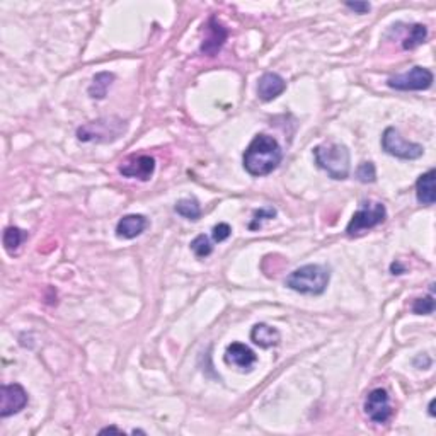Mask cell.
I'll use <instances>...</instances> for the list:
<instances>
[{
  "mask_svg": "<svg viewBox=\"0 0 436 436\" xmlns=\"http://www.w3.org/2000/svg\"><path fill=\"white\" fill-rule=\"evenodd\" d=\"M232 234V228L228 224H218L213 227V240L215 242H224V240H227L228 237H230Z\"/></svg>",
  "mask_w": 436,
  "mask_h": 436,
  "instance_id": "d4e9b609",
  "label": "cell"
},
{
  "mask_svg": "<svg viewBox=\"0 0 436 436\" xmlns=\"http://www.w3.org/2000/svg\"><path fill=\"white\" fill-rule=\"evenodd\" d=\"M26 239H28V232H24L19 227H7L6 230H3V247H6L7 253L10 254H12Z\"/></svg>",
  "mask_w": 436,
  "mask_h": 436,
  "instance_id": "ffe728a7",
  "label": "cell"
},
{
  "mask_svg": "<svg viewBox=\"0 0 436 436\" xmlns=\"http://www.w3.org/2000/svg\"><path fill=\"white\" fill-rule=\"evenodd\" d=\"M387 85L396 91H426L433 85V74L424 67H414L409 72L390 77Z\"/></svg>",
  "mask_w": 436,
  "mask_h": 436,
  "instance_id": "52a82bcc",
  "label": "cell"
},
{
  "mask_svg": "<svg viewBox=\"0 0 436 436\" xmlns=\"http://www.w3.org/2000/svg\"><path fill=\"white\" fill-rule=\"evenodd\" d=\"M126 131V121L116 116L99 118L89 121L77 130V138L81 142H96V144H108L115 142Z\"/></svg>",
  "mask_w": 436,
  "mask_h": 436,
  "instance_id": "277c9868",
  "label": "cell"
},
{
  "mask_svg": "<svg viewBox=\"0 0 436 436\" xmlns=\"http://www.w3.org/2000/svg\"><path fill=\"white\" fill-rule=\"evenodd\" d=\"M156 171V159L150 156H131L119 165V172L125 178H135L140 181H149Z\"/></svg>",
  "mask_w": 436,
  "mask_h": 436,
  "instance_id": "8fae6325",
  "label": "cell"
},
{
  "mask_svg": "<svg viewBox=\"0 0 436 436\" xmlns=\"http://www.w3.org/2000/svg\"><path fill=\"white\" fill-rule=\"evenodd\" d=\"M285 89H287V82L280 74L268 72L262 75L258 82V96L265 103L276 99L278 96L285 92Z\"/></svg>",
  "mask_w": 436,
  "mask_h": 436,
  "instance_id": "7c38bea8",
  "label": "cell"
},
{
  "mask_svg": "<svg viewBox=\"0 0 436 436\" xmlns=\"http://www.w3.org/2000/svg\"><path fill=\"white\" fill-rule=\"evenodd\" d=\"M356 179L363 184H371L377 181V169L374 162H362L356 169Z\"/></svg>",
  "mask_w": 436,
  "mask_h": 436,
  "instance_id": "7402d4cb",
  "label": "cell"
},
{
  "mask_svg": "<svg viewBox=\"0 0 436 436\" xmlns=\"http://www.w3.org/2000/svg\"><path fill=\"white\" fill-rule=\"evenodd\" d=\"M101 433H121V430H118V428H115V426H109V428H104V430H101Z\"/></svg>",
  "mask_w": 436,
  "mask_h": 436,
  "instance_id": "83f0119b",
  "label": "cell"
},
{
  "mask_svg": "<svg viewBox=\"0 0 436 436\" xmlns=\"http://www.w3.org/2000/svg\"><path fill=\"white\" fill-rule=\"evenodd\" d=\"M426 36H428L426 26L423 24L409 26V35L404 37V41H402V48H404V50H414V48H418L419 44H423L424 41H426Z\"/></svg>",
  "mask_w": 436,
  "mask_h": 436,
  "instance_id": "d6986e66",
  "label": "cell"
},
{
  "mask_svg": "<svg viewBox=\"0 0 436 436\" xmlns=\"http://www.w3.org/2000/svg\"><path fill=\"white\" fill-rule=\"evenodd\" d=\"M314 159L319 169L327 172V176L336 181H343L349 176L351 157L346 145L322 144L314 149Z\"/></svg>",
  "mask_w": 436,
  "mask_h": 436,
  "instance_id": "3957f363",
  "label": "cell"
},
{
  "mask_svg": "<svg viewBox=\"0 0 436 436\" xmlns=\"http://www.w3.org/2000/svg\"><path fill=\"white\" fill-rule=\"evenodd\" d=\"M385 218V205H382L380 201H364L362 208L349 220L348 227H346V234H348V237H360L367 230H371L377 225L383 224Z\"/></svg>",
  "mask_w": 436,
  "mask_h": 436,
  "instance_id": "5b68a950",
  "label": "cell"
},
{
  "mask_svg": "<svg viewBox=\"0 0 436 436\" xmlns=\"http://www.w3.org/2000/svg\"><path fill=\"white\" fill-rule=\"evenodd\" d=\"M28 404V392L24 387L19 383H10V385H2L0 389V416L9 418V416L17 414Z\"/></svg>",
  "mask_w": 436,
  "mask_h": 436,
  "instance_id": "ba28073f",
  "label": "cell"
},
{
  "mask_svg": "<svg viewBox=\"0 0 436 436\" xmlns=\"http://www.w3.org/2000/svg\"><path fill=\"white\" fill-rule=\"evenodd\" d=\"M227 37L228 29L215 16H212L205 24V37H203L200 51L206 56H217Z\"/></svg>",
  "mask_w": 436,
  "mask_h": 436,
  "instance_id": "30bf717a",
  "label": "cell"
},
{
  "mask_svg": "<svg viewBox=\"0 0 436 436\" xmlns=\"http://www.w3.org/2000/svg\"><path fill=\"white\" fill-rule=\"evenodd\" d=\"M364 412L374 423L383 424L392 416V408H390V397L385 389H375L368 394L364 401Z\"/></svg>",
  "mask_w": 436,
  "mask_h": 436,
  "instance_id": "9c48e42d",
  "label": "cell"
},
{
  "mask_svg": "<svg viewBox=\"0 0 436 436\" xmlns=\"http://www.w3.org/2000/svg\"><path fill=\"white\" fill-rule=\"evenodd\" d=\"M224 360L227 364H234L240 370H251V367L255 363V355L253 349L247 348L246 344L232 343L225 349Z\"/></svg>",
  "mask_w": 436,
  "mask_h": 436,
  "instance_id": "4fadbf2b",
  "label": "cell"
},
{
  "mask_svg": "<svg viewBox=\"0 0 436 436\" xmlns=\"http://www.w3.org/2000/svg\"><path fill=\"white\" fill-rule=\"evenodd\" d=\"M112 81H115V75L112 74L109 72L96 74L92 78L91 87H89V96H91L92 99H104L108 94L109 85L112 84Z\"/></svg>",
  "mask_w": 436,
  "mask_h": 436,
  "instance_id": "e0dca14e",
  "label": "cell"
},
{
  "mask_svg": "<svg viewBox=\"0 0 436 436\" xmlns=\"http://www.w3.org/2000/svg\"><path fill=\"white\" fill-rule=\"evenodd\" d=\"M433 405H435V399H433V401H431V402H430V414H431V416H435V411H433Z\"/></svg>",
  "mask_w": 436,
  "mask_h": 436,
  "instance_id": "f1b7e54d",
  "label": "cell"
},
{
  "mask_svg": "<svg viewBox=\"0 0 436 436\" xmlns=\"http://www.w3.org/2000/svg\"><path fill=\"white\" fill-rule=\"evenodd\" d=\"M149 221L144 215H126L116 225V235L119 239H135L145 230Z\"/></svg>",
  "mask_w": 436,
  "mask_h": 436,
  "instance_id": "5bb4252c",
  "label": "cell"
},
{
  "mask_svg": "<svg viewBox=\"0 0 436 436\" xmlns=\"http://www.w3.org/2000/svg\"><path fill=\"white\" fill-rule=\"evenodd\" d=\"M191 251H193L196 258L203 259V258H208V255L213 253V246H212V242H210L208 237H206L205 234H201V235H198L193 242H191Z\"/></svg>",
  "mask_w": 436,
  "mask_h": 436,
  "instance_id": "44dd1931",
  "label": "cell"
},
{
  "mask_svg": "<svg viewBox=\"0 0 436 436\" xmlns=\"http://www.w3.org/2000/svg\"><path fill=\"white\" fill-rule=\"evenodd\" d=\"M174 210L178 215L187 218V220L194 221V220H200V217H201V206L196 198H183V200H179L178 203H176Z\"/></svg>",
  "mask_w": 436,
  "mask_h": 436,
  "instance_id": "ac0fdd59",
  "label": "cell"
},
{
  "mask_svg": "<svg viewBox=\"0 0 436 436\" xmlns=\"http://www.w3.org/2000/svg\"><path fill=\"white\" fill-rule=\"evenodd\" d=\"M330 273L324 265H305L288 274L285 285L303 295H322L329 285Z\"/></svg>",
  "mask_w": 436,
  "mask_h": 436,
  "instance_id": "7a4b0ae2",
  "label": "cell"
},
{
  "mask_svg": "<svg viewBox=\"0 0 436 436\" xmlns=\"http://www.w3.org/2000/svg\"><path fill=\"white\" fill-rule=\"evenodd\" d=\"M390 271H392V274H402L405 273V268H402L399 262H394V265L390 266Z\"/></svg>",
  "mask_w": 436,
  "mask_h": 436,
  "instance_id": "4316f807",
  "label": "cell"
},
{
  "mask_svg": "<svg viewBox=\"0 0 436 436\" xmlns=\"http://www.w3.org/2000/svg\"><path fill=\"white\" fill-rule=\"evenodd\" d=\"M346 7L358 14H367L370 10V3L368 2H346Z\"/></svg>",
  "mask_w": 436,
  "mask_h": 436,
  "instance_id": "484cf974",
  "label": "cell"
},
{
  "mask_svg": "<svg viewBox=\"0 0 436 436\" xmlns=\"http://www.w3.org/2000/svg\"><path fill=\"white\" fill-rule=\"evenodd\" d=\"M382 149L385 150L389 156L397 157L402 160H416L423 157L424 149L423 145L414 144V142H408L401 137L399 130L394 126H389L382 135Z\"/></svg>",
  "mask_w": 436,
  "mask_h": 436,
  "instance_id": "8992f818",
  "label": "cell"
},
{
  "mask_svg": "<svg viewBox=\"0 0 436 436\" xmlns=\"http://www.w3.org/2000/svg\"><path fill=\"white\" fill-rule=\"evenodd\" d=\"M274 217H276V210L274 208L258 210V212H254V218H253V221L249 224V228L251 230H258V228H261L262 221L269 220V218H274Z\"/></svg>",
  "mask_w": 436,
  "mask_h": 436,
  "instance_id": "cb8c5ba5",
  "label": "cell"
},
{
  "mask_svg": "<svg viewBox=\"0 0 436 436\" xmlns=\"http://www.w3.org/2000/svg\"><path fill=\"white\" fill-rule=\"evenodd\" d=\"M251 339H253V343L255 346H259V348L268 349L280 343L281 336L280 330L261 322V324H255L253 327V330H251Z\"/></svg>",
  "mask_w": 436,
  "mask_h": 436,
  "instance_id": "2e32d148",
  "label": "cell"
},
{
  "mask_svg": "<svg viewBox=\"0 0 436 436\" xmlns=\"http://www.w3.org/2000/svg\"><path fill=\"white\" fill-rule=\"evenodd\" d=\"M281 146L273 137L266 133L255 135L244 152V169L254 178L271 174L281 162Z\"/></svg>",
  "mask_w": 436,
  "mask_h": 436,
  "instance_id": "6da1fadb",
  "label": "cell"
},
{
  "mask_svg": "<svg viewBox=\"0 0 436 436\" xmlns=\"http://www.w3.org/2000/svg\"><path fill=\"white\" fill-rule=\"evenodd\" d=\"M435 169H430L426 174H421L416 181V198L421 205L433 206L436 201V190H435Z\"/></svg>",
  "mask_w": 436,
  "mask_h": 436,
  "instance_id": "9a60e30c",
  "label": "cell"
},
{
  "mask_svg": "<svg viewBox=\"0 0 436 436\" xmlns=\"http://www.w3.org/2000/svg\"><path fill=\"white\" fill-rule=\"evenodd\" d=\"M412 312L419 315H430L435 312V299L433 295L423 296V299H416L412 303Z\"/></svg>",
  "mask_w": 436,
  "mask_h": 436,
  "instance_id": "603a6c76",
  "label": "cell"
}]
</instances>
